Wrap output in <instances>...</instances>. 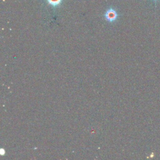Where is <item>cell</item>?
Here are the masks:
<instances>
[{
	"label": "cell",
	"instance_id": "3957f363",
	"mask_svg": "<svg viewBox=\"0 0 160 160\" xmlns=\"http://www.w3.org/2000/svg\"><path fill=\"white\" fill-rule=\"evenodd\" d=\"M154 2H155V3H156V2L158 1H159V0H153Z\"/></svg>",
	"mask_w": 160,
	"mask_h": 160
},
{
	"label": "cell",
	"instance_id": "7a4b0ae2",
	"mask_svg": "<svg viewBox=\"0 0 160 160\" xmlns=\"http://www.w3.org/2000/svg\"><path fill=\"white\" fill-rule=\"evenodd\" d=\"M63 0H46L47 2L53 8L59 6Z\"/></svg>",
	"mask_w": 160,
	"mask_h": 160
},
{
	"label": "cell",
	"instance_id": "6da1fadb",
	"mask_svg": "<svg viewBox=\"0 0 160 160\" xmlns=\"http://www.w3.org/2000/svg\"><path fill=\"white\" fill-rule=\"evenodd\" d=\"M106 20L109 22H114L118 17L116 11L113 8H109L104 15Z\"/></svg>",
	"mask_w": 160,
	"mask_h": 160
}]
</instances>
